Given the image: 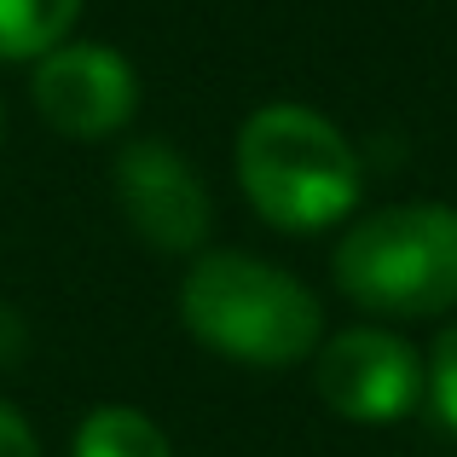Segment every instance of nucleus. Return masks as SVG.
<instances>
[{
  "mask_svg": "<svg viewBox=\"0 0 457 457\" xmlns=\"http://www.w3.org/2000/svg\"><path fill=\"white\" fill-rule=\"evenodd\" d=\"M87 0H0V58H41L70 41Z\"/></svg>",
  "mask_w": 457,
  "mask_h": 457,
  "instance_id": "8",
  "label": "nucleus"
},
{
  "mask_svg": "<svg viewBox=\"0 0 457 457\" xmlns=\"http://www.w3.org/2000/svg\"><path fill=\"white\" fill-rule=\"evenodd\" d=\"M70 457H174L168 435L134 405H99L81 417Z\"/></svg>",
  "mask_w": 457,
  "mask_h": 457,
  "instance_id": "7",
  "label": "nucleus"
},
{
  "mask_svg": "<svg viewBox=\"0 0 457 457\" xmlns=\"http://www.w3.org/2000/svg\"><path fill=\"white\" fill-rule=\"evenodd\" d=\"M29 99L41 122L64 139H111L128 128L139 104V76L116 46L104 41H64L35 58Z\"/></svg>",
  "mask_w": 457,
  "mask_h": 457,
  "instance_id": "5",
  "label": "nucleus"
},
{
  "mask_svg": "<svg viewBox=\"0 0 457 457\" xmlns=\"http://www.w3.org/2000/svg\"><path fill=\"white\" fill-rule=\"evenodd\" d=\"M428 405H435V417L457 435V324L440 330L435 353H428Z\"/></svg>",
  "mask_w": 457,
  "mask_h": 457,
  "instance_id": "9",
  "label": "nucleus"
},
{
  "mask_svg": "<svg viewBox=\"0 0 457 457\" xmlns=\"http://www.w3.org/2000/svg\"><path fill=\"white\" fill-rule=\"evenodd\" d=\"M116 203L122 220L134 226L139 244L162 249V255H203L209 244V191H203L197 168L186 162L168 139H134L116 156Z\"/></svg>",
  "mask_w": 457,
  "mask_h": 457,
  "instance_id": "6",
  "label": "nucleus"
},
{
  "mask_svg": "<svg viewBox=\"0 0 457 457\" xmlns=\"http://www.w3.org/2000/svg\"><path fill=\"white\" fill-rule=\"evenodd\" d=\"M336 290L382 319H435L457 307V209L394 203L342 232Z\"/></svg>",
  "mask_w": 457,
  "mask_h": 457,
  "instance_id": "3",
  "label": "nucleus"
},
{
  "mask_svg": "<svg viewBox=\"0 0 457 457\" xmlns=\"http://www.w3.org/2000/svg\"><path fill=\"white\" fill-rule=\"evenodd\" d=\"M0 457H41V440H35V428L23 423L18 405L0 400Z\"/></svg>",
  "mask_w": 457,
  "mask_h": 457,
  "instance_id": "10",
  "label": "nucleus"
},
{
  "mask_svg": "<svg viewBox=\"0 0 457 457\" xmlns=\"http://www.w3.org/2000/svg\"><path fill=\"white\" fill-rule=\"evenodd\" d=\"M179 319L237 365H302L324 342V307L295 272L237 249H203L179 278Z\"/></svg>",
  "mask_w": 457,
  "mask_h": 457,
  "instance_id": "1",
  "label": "nucleus"
},
{
  "mask_svg": "<svg viewBox=\"0 0 457 457\" xmlns=\"http://www.w3.org/2000/svg\"><path fill=\"white\" fill-rule=\"evenodd\" d=\"M312 388L347 423H400L428 394V365L405 336L359 324V330H336L319 342Z\"/></svg>",
  "mask_w": 457,
  "mask_h": 457,
  "instance_id": "4",
  "label": "nucleus"
},
{
  "mask_svg": "<svg viewBox=\"0 0 457 457\" xmlns=\"http://www.w3.org/2000/svg\"><path fill=\"white\" fill-rule=\"evenodd\" d=\"M237 186L278 232H324L359 203V156L330 116L307 104H261L237 128Z\"/></svg>",
  "mask_w": 457,
  "mask_h": 457,
  "instance_id": "2",
  "label": "nucleus"
}]
</instances>
